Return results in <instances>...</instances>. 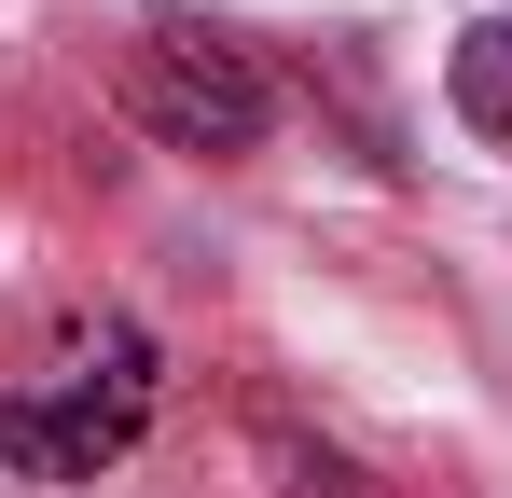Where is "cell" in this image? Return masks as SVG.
Masks as SVG:
<instances>
[{"label": "cell", "instance_id": "1", "mask_svg": "<svg viewBox=\"0 0 512 498\" xmlns=\"http://www.w3.org/2000/svg\"><path fill=\"white\" fill-rule=\"evenodd\" d=\"M153 402H167V346L139 319H97V332H70V346L0 402V471H14V485H97V471L153 429Z\"/></svg>", "mask_w": 512, "mask_h": 498}, {"label": "cell", "instance_id": "2", "mask_svg": "<svg viewBox=\"0 0 512 498\" xmlns=\"http://www.w3.org/2000/svg\"><path fill=\"white\" fill-rule=\"evenodd\" d=\"M125 125L139 139H167V153H250L263 125H277V83L236 28H208V14H153L139 42H125Z\"/></svg>", "mask_w": 512, "mask_h": 498}, {"label": "cell", "instance_id": "3", "mask_svg": "<svg viewBox=\"0 0 512 498\" xmlns=\"http://www.w3.org/2000/svg\"><path fill=\"white\" fill-rule=\"evenodd\" d=\"M443 83H457V111H471V125H485V139L512 153V14H499V28H471Z\"/></svg>", "mask_w": 512, "mask_h": 498}]
</instances>
